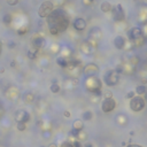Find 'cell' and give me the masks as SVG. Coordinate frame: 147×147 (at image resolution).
<instances>
[{
	"label": "cell",
	"instance_id": "cell-2",
	"mask_svg": "<svg viewBox=\"0 0 147 147\" xmlns=\"http://www.w3.org/2000/svg\"><path fill=\"white\" fill-rule=\"evenodd\" d=\"M85 86H86V90L89 92H91L92 94H96V96H101V88H102V83L101 81L97 77V76H93V77H88L86 81H85Z\"/></svg>",
	"mask_w": 147,
	"mask_h": 147
},
{
	"label": "cell",
	"instance_id": "cell-19",
	"mask_svg": "<svg viewBox=\"0 0 147 147\" xmlns=\"http://www.w3.org/2000/svg\"><path fill=\"white\" fill-rule=\"evenodd\" d=\"M56 63L61 67V68H67L68 67V59L63 57V56H59L56 59Z\"/></svg>",
	"mask_w": 147,
	"mask_h": 147
},
{
	"label": "cell",
	"instance_id": "cell-30",
	"mask_svg": "<svg viewBox=\"0 0 147 147\" xmlns=\"http://www.w3.org/2000/svg\"><path fill=\"white\" fill-rule=\"evenodd\" d=\"M72 147H83V144L80 140H75L72 141Z\"/></svg>",
	"mask_w": 147,
	"mask_h": 147
},
{
	"label": "cell",
	"instance_id": "cell-29",
	"mask_svg": "<svg viewBox=\"0 0 147 147\" xmlns=\"http://www.w3.org/2000/svg\"><path fill=\"white\" fill-rule=\"evenodd\" d=\"M61 147H72V142L69 141V140H65L61 144Z\"/></svg>",
	"mask_w": 147,
	"mask_h": 147
},
{
	"label": "cell",
	"instance_id": "cell-25",
	"mask_svg": "<svg viewBox=\"0 0 147 147\" xmlns=\"http://www.w3.org/2000/svg\"><path fill=\"white\" fill-rule=\"evenodd\" d=\"M77 138H78V140H80V141H84V140H86V139H88V133H86L85 131H83V130H82V131H80V133H78V137H77Z\"/></svg>",
	"mask_w": 147,
	"mask_h": 147
},
{
	"label": "cell",
	"instance_id": "cell-13",
	"mask_svg": "<svg viewBox=\"0 0 147 147\" xmlns=\"http://www.w3.org/2000/svg\"><path fill=\"white\" fill-rule=\"evenodd\" d=\"M89 37H90L91 39H93V40H98V39H100V38L102 37V32H101L100 28H98V27L92 28V29H91V31H90V33H89Z\"/></svg>",
	"mask_w": 147,
	"mask_h": 147
},
{
	"label": "cell",
	"instance_id": "cell-4",
	"mask_svg": "<svg viewBox=\"0 0 147 147\" xmlns=\"http://www.w3.org/2000/svg\"><path fill=\"white\" fill-rule=\"evenodd\" d=\"M104 81L106 83V85L108 86H115L118 81H120V74L116 72V70H109L105 74L104 76Z\"/></svg>",
	"mask_w": 147,
	"mask_h": 147
},
{
	"label": "cell",
	"instance_id": "cell-7",
	"mask_svg": "<svg viewBox=\"0 0 147 147\" xmlns=\"http://www.w3.org/2000/svg\"><path fill=\"white\" fill-rule=\"evenodd\" d=\"M99 72V67L94 63H89L84 67L83 69V74L86 76V77H93V76H97V74Z\"/></svg>",
	"mask_w": 147,
	"mask_h": 147
},
{
	"label": "cell",
	"instance_id": "cell-34",
	"mask_svg": "<svg viewBox=\"0 0 147 147\" xmlns=\"http://www.w3.org/2000/svg\"><path fill=\"white\" fill-rule=\"evenodd\" d=\"M133 97H134V92H133V91L128 92V94H126V98H128V99H132Z\"/></svg>",
	"mask_w": 147,
	"mask_h": 147
},
{
	"label": "cell",
	"instance_id": "cell-32",
	"mask_svg": "<svg viewBox=\"0 0 147 147\" xmlns=\"http://www.w3.org/2000/svg\"><path fill=\"white\" fill-rule=\"evenodd\" d=\"M82 1H83V5L84 6H91L93 4L94 0H82Z\"/></svg>",
	"mask_w": 147,
	"mask_h": 147
},
{
	"label": "cell",
	"instance_id": "cell-31",
	"mask_svg": "<svg viewBox=\"0 0 147 147\" xmlns=\"http://www.w3.org/2000/svg\"><path fill=\"white\" fill-rule=\"evenodd\" d=\"M104 97H105V99H110V98H113V93L110 91H106L104 93Z\"/></svg>",
	"mask_w": 147,
	"mask_h": 147
},
{
	"label": "cell",
	"instance_id": "cell-33",
	"mask_svg": "<svg viewBox=\"0 0 147 147\" xmlns=\"http://www.w3.org/2000/svg\"><path fill=\"white\" fill-rule=\"evenodd\" d=\"M7 4L9 6H15L19 4V0H7Z\"/></svg>",
	"mask_w": 147,
	"mask_h": 147
},
{
	"label": "cell",
	"instance_id": "cell-38",
	"mask_svg": "<svg viewBox=\"0 0 147 147\" xmlns=\"http://www.w3.org/2000/svg\"><path fill=\"white\" fill-rule=\"evenodd\" d=\"M126 147H142V146H140L138 144H131V145H128Z\"/></svg>",
	"mask_w": 147,
	"mask_h": 147
},
{
	"label": "cell",
	"instance_id": "cell-40",
	"mask_svg": "<svg viewBox=\"0 0 147 147\" xmlns=\"http://www.w3.org/2000/svg\"><path fill=\"white\" fill-rule=\"evenodd\" d=\"M15 64H16V63H15V61H13V62L11 63V67H15Z\"/></svg>",
	"mask_w": 147,
	"mask_h": 147
},
{
	"label": "cell",
	"instance_id": "cell-10",
	"mask_svg": "<svg viewBox=\"0 0 147 147\" xmlns=\"http://www.w3.org/2000/svg\"><path fill=\"white\" fill-rule=\"evenodd\" d=\"M30 117H31L30 114L27 110H23V109H20V110H17L15 113V120H16V122H24V123H27V122L30 121Z\"/></svg>",
	"mask_w": 147,
	"mask_h": 147
},
{
	"label": "cell",
	"instance_id": "cell-21",
	"mask_svg": "<svg viewBox=\"0 0 147 147\" xmlns=\"http://www.w3.org/2000/svg\"><path fill=\"white\" fill-rule=\"evenodd\" d=\"M146 91H147V88L145 86V85H138L137 88H136V93L138 94V96H144L145 93H146Z\"/></svg>",
	"mask_w": 147,
	"mask_h": 147
},
{
	"label": "cell",
	"instance_id": "cell-41",
	"mask_svg": "<svg viewBox=\"0 0 147 147\" xmlns=\"http://www.w3.org/2000/svg\"><path fill=\"white\" fill-rule=\"evenodd\" d=\"M1 51H3V47H1V43H0V55H1Z\"/></svg>",
	"mask_w": 147,
	"mask_h": 147
},
{
	"label": "cell",
	"instance_id": "cell-37",
	"mask_svg": "<svg viewBox=\"0 0 147 147\" xmlns=\"http://www.w3.org/2000/svg\"><path fill=\"white\" fill-rule=\"evenodd\" d=\"M83 147H93V145H92V142H85L84 145H83Z\"/></svg>",
	"mask_w": 147,
	"mask_h": 147
},
{
	"label": "cell",
	"instance_id": "cell-16",
	"mask_svg": "<svg viewBox=\"0 0 147 147\" xmlns=\"http://www.w3.org/2000/svg\"><path fill=\"white\" fill-rule=\"evenodd\" d=\"M23 100L25 104H32L35 100V94L32 92H25L23 94Z\"/></svg>",
	"mask_w": 147,
	"mask_h": 147
},
{
	"label": "cell",
	"instance_id": "cell-14",
	"mask_svg": "<svg viewBox=\"0 0 147 147\" xmlns=\"http://www.w3.org/2000/svg\"><path fill=\"white\" fill-rule=\"evenodd\" d=\"M125 44H126V41H125L124 37H122V36H116L115 37V39H114V46L117 49H123L125 47Z\"/></svg>",
	"mask_w": 147,
	"mask_h": 147
},
{
	"label": "cell",
	"instance_id": "cell-8",
	"mask_svg": "<svg viewBox=\"0 0 147 147\" xmlns=\"http://www.w3.org/2000/svg\"><path fill=\"white\" fill-rule=\"evenodd\" d=\"M113 12V17H114V21L116 22H121L125 19V14H124V9L121 5H116L115 7H113L112 9Z\"/></svg>",
	"mask_w": 147,
	"mask_h": 147
},
{
	"label": "cell",
	"instance_id": "cell-36",
	"mask_svg": "<svg viewBox=\"0 0 147 147\" xmlns=\"http://www.w3.org/2000/svg\"><path fill=\"white\" fill-rule=\"evenodd\" d=\"M63 115H64V117H67V118H69V117L71 116V114H70V112H68V110H65V112L63 113Z\"/></svg>",
	"mask_w": 147,
	"mask_h": 147
},
{
	"label": "cell",
	"instance_id": "cell-9",
	"mask_svg": "<svg viewBox=\"0 0 147 147\" xmlns=\"http://www.w3.org/2000/svg\"><path fill=\"white\" fill-rule=\"evenodd\" d=\"M128 36H129L131 41H134V40H137L144 36V31L140 28H131L128 32Z\"/></svg>",
	"mask_w": 147,
	"mask_h": 147
},
{
	"label": "cell",
	"instance_id": "cell-12",
	"mask_svg": "<svg viewBox=\"0 0 147 147\" xmlns=\"http://www.w3.org/2000/svg\"><path fill=\"white\" fill-rule=\"evenodd\" d=\"M45 44H46V41L43 37H36L32 39V46H33V49H36V51L43 48L45 46Z\"/></svg>",
	"mask_w": 147,
	"mask_h": 147
},
{
	"label": "cell",
	"instance_id": "cell-26",
	"mask_svg": "<svg viewBox=\"0 0 147 147\" xmlns=\"http://www.w3.org/2000/svg\"><path fill=\"white\" fill-rule=\"evenodd\" d=\"M12 20H13V15L12 14H6L4 16V19H3V21H4L5 24H9L12 22Z\"/></svg>",
	"mask_w": 147,
	"mask_h": 147
},
{
	"label": "cell",
	"instance_id": "cell-15",
	"mask_svg": "<svg viewBox=\"0 0 147 147\" xmlns=\"http://www.w3.org/2000/svg\"><path fill=\"white\" fill-rule=\"evenodd\" d=\"M93 49V45L90 43V41H84L81 46V51L84 53V54H90Z\"/></svg>",
	"mask_w": 147,
	"mask_h": 147
},
{
	"label": "cell",
	"instance_id": "cell-3",
	"mask_svg": "<svg viewBox=\"0 0 147 147\" xmlns=\"http://www.w3.org/2000/svg\"><path fill=\"white\" fill-rule=\"evenodd\" d=\"M129 106H130V109H131L132 112L138 113V112H141V110L146 107V101H145V99H144L142 97H140V96L136 97V96H134L132 99H130Z\"/></svg>",
	"mask_w": 147,
	"mask_h": 147
},
{
	"label": "cell",
	"instance_id": "cell-24",
	"mask_svg": "<svg viewBox=\"0 0 147 147\" xmlns=\"http://www.w3.org/2000/svg\"><path fill=\"white\" fill-rule=\"evenodd\" d=\"M16 128L19 131H25L27 130V123L24 122H17L16 123Z\"/></svg>",
	"mask_w": 147,
	"mask_h": 147
},
{
	"label": "cell",
	"instance_id": "cell-5",
	"mask_svg": "<svg viewBox=\"0 0 147 147\" xmlns=\"http://www.w3.org/2000/svg\"><path fill=\"white\" fill-rule=\"evenodd\" d=\"M53 4L51 1H44L40 6H39V9H38V15L39 17L44 19V17H48L49 14L53 12Z\"/></svg>",
	"mask_w": 147,
	"mask_h": 147
},
{
	"label": "cell",
	"instance_id": "cell-39",
	"mask_svg": "<svg viewBox=\"0 0 147 147\" xmlns=\"http://www.w3.org/2000/svg\"><path fill=\"white\" fill-rule=\"evenodd\" d=\"M48 147H57V145H56L55 142H52V144L48 145Z\"/></svg>",
	"mask_w": 147,
	"mask_h": 147
},
{
	"label": "cell",
	"instance_id": "cell-6",
	"mask_svg": "<svg viewBox=\"0 0 147 147\" xmlns=\"http://www.w3.org/2000/svg\"><path fill=\"white\" fill-rule=\"evenodd\" d=\"M116 108V101L114 98L110 99H104L101 102V110L104 113H110Z\"/></svg>",
	"mask_w": 147,
	"mask_h": 147
},
{
	"label": "cell",
	"instance_id": "cell-22",
	"mask_svg": "<svg viewBox=\"0 0 147 147\" xmlns=\"http://www.w3.org/2000/svg\"><path fill=\"white\" fill-rule=\"evenodd\" d=\"M49 90H51V92H52V93H59V92H60V90H61V88H60V85H59V84H56V83L54 82L53 84H51Z\"/></svg>",
	"mask_w": 147,
	"mask_h": 147
},
{
	"label": "cell",
	"instance_id": "cell-18",
	"mask_svg": "<svg viewBox=\"0 0 147 147\" xmlns=\"http://www.w3.org/2000/svg\"><path fill=\"white\" fill-rule=\"evenodd\" d=\"M83 128H84V123H83L82 120H75V121H74V123H72V129H76V130H78V131H82Z\"/></svg>",
	"mask_w": 147,
	"mask_h": 147
},
{
	"label": "cell",
	"instance_id": "cell-1",
	"mask_svg": "<svg viewBox=\"0 0 147 147\" xmlns=\"http://www.w3.org/2000/svg\"><path fill=\"white\" fill-rule=\"evenodd\" d=\"M69 23H70L69 15L62 8L53 9V12L47 17L48 30H49V33L53 36H56L60 32L65 31L67 28L69 27Z\"/></svg>",
	"mask_w": 147,
	"mask_h": 147
},
{
	"label": "cell",
	"instance_id": "cell-11",
	"mask_svg": "<svg viewBox=\"0 0 147 147\" xmlns=\"http://www.w3.org/2000/svg\"><path fill=\"white\" fill-rule=\"evenodd\" d=\"M72 25L77 31H83L84 29H86V21L82 17H77L75 21H74Z\"/></svg>",
	"mask_w": 147,
	"mask_h": 147
},
{
	"label": "cell",
	"instance_id": "cell-28",
	"mask_svg": "<svg viewBox=\"0 0 147 147\" xmlns=\"http://www.w3.org/2000/svg\"><path fill=\"white\" fill-rule=\"evenodd\" d=\"M69 133H70V136H72V137H76V138H77V137H78L80 131H78V130H76V129H71Z\"/></svg>",
	"mask_w": 147,
	"mask_h": 147
},
{
	"label": "cell",
	"instance_id": "cell-17",
	"mask_svg": "<svg viewBox=\"0 0 147 147\" xmlns=\"http://www.w3.org/2000/svg\"><path fill=\"white\" fill-rule=\"evenodd\" d=\"M100 8H101V11H102L104 13H109V12H112L113 6H112L108 1H104V3L100 5Z\"/></svg>",
	"mask_w": 147,
	"mask_h": 147
},
{
	"label": "cell",
	"instance_id": "cell-20",
	"mask_svg": "<svg viewBox=\"0 0 147 147\" xmlns=\"http://www.w3.org/2000/svg\"><path fill=\"white\" fill-rule=\"evenodd\" d=\"M93 117V113L91 110H85L82 114V121H91Z\"/></svg>",
	"mask_w": 147,
	"mask_h": 147
},
{
	"label": "cell",
	"instance_id": "cell-35",
	"mask_svg": "<svg viewBox=\"0 0 147 147\" xmlns=\"http://www.w3.org/2000/svg\"><path fill=\"white\" fill-rule=\"evenodd\" d=\"M27 31H28V29L24 28V30H17V33H19V35H24Z\"/></svg>",
	"mask_w": 147,
	"mask_h": 147
},
{
	"label": "cell",
	"instance_id": "cell-23",
	"mask_svg": "<svg viewBox=\"0 0 147 147\" xmlns=\"http://www.w3.org/2000/svg\"><path fill=\"white\" fill-rule=\"evenodd\" d=\"M139 62H140V59H139L137 55L131 56V57H130V60H129V63H130L131 65H133V67H134V65H137Z\"/></svg>",
	"mask_w": 147,
	"mask_h": 147
},
{
	"label": "cell",
	"instance_id": "cell-27",
	"mask_svg": "<svg viewBox=\"0 0 147 147\" xmlns=\"http://www.w3.org/2000/svg\"><path fill=\"white\" fill-rule=\"evenodd\" d=\"M28 56H29V59H36V56H37V51L36 49H30V51H28Z\"/></svg>",
	"mask_w": 147,
	"mask_h": 147
},
{
	"label": "cell",
	"instance_id": "cell-42",
	"mask_svg": "<svg viewBox=\"0 0 147 147\" xmlns=\"http://www.w3.org/2000/svg\"><path fill=\"white\" fill-rule=\"evenodd\" d=\"M40 147H44V146H40Z\"/></svg>",
	"mask_w": 147,
	"mask_h": 147
}]
</instances>
